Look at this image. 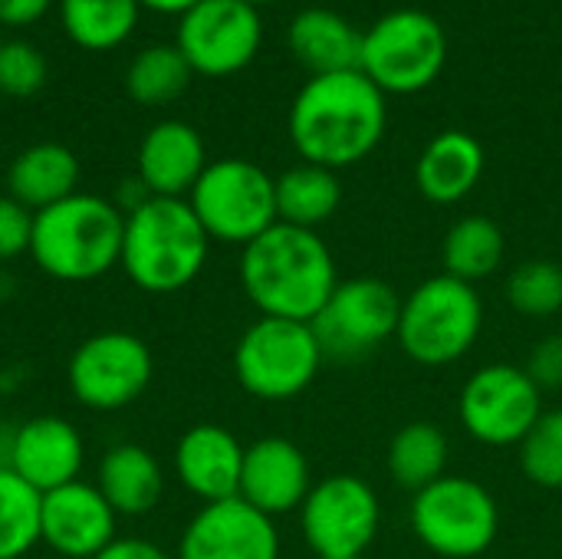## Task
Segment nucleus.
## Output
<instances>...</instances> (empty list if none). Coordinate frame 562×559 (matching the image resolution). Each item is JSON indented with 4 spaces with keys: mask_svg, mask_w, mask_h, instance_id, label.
<instances>
[{
    "mask_svg": "<svg viewBox=\"0 0 562 559\" xmlns=\"http://www.w3.org/2000/svg\"><path fill=\"white\" fill-rule=\"evenodd\" d=\"M385 122V92L362 69H352L310 76L290 105L286 128L303 161L339 171L379 148Z\"/></svg>",
    "mask_w": 562,
    "mask_h": 559,
    "instance_id": "1",
    "label": "nucleus"
},
{
    "mask_svg": "<svg viewBox=\"0 0 562 559\" xmlns=\"http://www.w3.org/2000/svg\"><path fill=\"white\" fill-rule=\"evenodd\" d=\"M240 287L260 316L313 323L339 287L336 257L316 231L277 221L244 247Z\"/></svg>",
    "mask_w": 562,
    "mask_h": 559,
    "instance_id": "2",
    "label": "nucleus"
},
{
    "mask_svg": "<svg viewBox=\"0 0 562 559\" xmlns=\"http://www.w3.org/2000/svg\"><path fill=\"white\" fill-rule=\"evenodd\" d=\"M125 214L99 194L76 191L33 214L30 257L63 283L105 277L122 260Z\"/></svg>",
    "mask_w": 562,
    "mask_h": 559,
    "instance_id": "3",
    "label": "nucleus"
},
{
    "mask_svg": "<svg viewBox=\"0 0 562 559\" xmlns=\"http://www.w3.org/2000/svg\"><path fill=\"white\" fill-rule=\"evenodd\" d=\"M207 254L211 237L188 198H148L125 214L119 267L145 293L184 290L204 270Z\"/></svg>",
    "mask_w": 562,
    "mask_h": 559,
    "instance_id": "4",
    "label": "nucleus"
},
{
    "mask_svg": "<svg viewBox=\"0 0 562 559\" xmlns=\"http://www.w3.org/2000/svg\"><path fill=\"white\" fill-rule=\"evenodd\" d=\"M484 329V300L474 283L438 273L422 280L398 313V346L418 366H451L464 359Z\"/></svg>",
    "mask_w": 562,
    "mask_h": 559,
    "instance_id": "5",
    "label": "nucleus"
},
{
    "mask_svg": "<svg viewBox=\"0 0 562 559\" xmlns=\"http://www.w3.org/2000/svg\"><path fill=\"white\" fill-rule=\"evenodd\" d=\"M412 530L435 557L477 559L501 534V507L481 481L445 474L412 497Z\"/></svg>",
    "mask_w": 562,
    "mask_h": 559,
    "instance_id": "6",
    "label": "nucleus"
},
{
    "mask_svg": "<svg viewBox=\"0 0 562 559\" xmlns=\"http://www.w3.org/2000/svg\"><path fill=\"white\" fill-rule=\"evenodd\" d=\"M323 349L310 323L260 316L234 346V376L260 402L303 395L323 369Z\"/></svg>",
    "mask_w": 562,
    "mask_h": 559,
    "instance_id": "7",
    "label": "nucleus"
},
{
    "mask_svg": "<svg viewBox=\"0 0 562 559\" xmlns=\"http://www.w3.org/2000/svg\"><path fill=\"white\" fill-rule=\"evenodd\" d=\"M188 204L211 241L247 247L277 224V178L247 158L207 161Z\"/></svg>",
    "mask_w": 562,
    "mask_h": 559,
    "instance_id": "8",
    "label": "nucleus"
},
{
    "mask_svg": "<svg viewBox=\"0 0 562 559\" xmlns=\"http://www.w3.org/2000/svg\"><path fill=\"white\" fill-rule=\"evenodd\" d=\"M448 59V36L425 10H392L362 33L359 69L389 96L428 89Z\"/></svg>",
    "mask_w": 562,
    "mask_h": 559,
    "instance_id": "9",
    "label": "nucleus"
},
{
    "mask_svg": "<svg viewBox=\"0 0 562 559\" xmlns=\"http://www.w3.org/2000/svg\"><path fill=\"white\" fill-rule=\"evenodd\" d=\"M402 297L379 277L339 280L326 306L313 316V336L329 362H359L398 333Z\"/></svg>",
    "mask_w": 562,
    "mask_h": 559,
    "instance_id": "10",
    "label": "nucleus"
},
{
    "mask_svg": "<svg viewBox=\"0 0 562 559\" xmlns=\"http://www.w3.org/2000/svg\"><path fill=\"white\" fill-rule=\"evenodd\" d=\"M382 524L379 494L356 474H329L300 507V530L316 559H362Z\"/></svg>",
    "mask_w": 562,
    "mask_h": 559,
    "instance_id": "11",
    "label": "nucleus"
},
{
    "mask_svg": "<svg viewBox=\"0 0 562 559\" xmlns=\"http://www.w3.org/2000/svg\"><path fill=\"white\" fill-rule=\"evenodd\" d=\"M458 415L464 432L487 448H510L543 415V389L510 362L481 366L461 389Z\"/></svg>",
    "mask_w": 562,
    "mask_h": 559,
    "instance_id": "12",
    "label": "nucleus"
},
{
    "mask_svg": "<svg viewBox=\"0 0 562 559\" xmlns=\"http://www.w3.org/2000/svg\"><path fill=\"white\" fill-rule=\"evenodd\" d=\"M155 376V359L145 339L109 329L76 346L66 366L69 392L92 412H119L142 399Z\"/></svg>",
    "mask_w": 562,
    "mask_h": 559,
    "instance_id": "13",
    "label": "nucleus"
},
{
    "mask_svg": "<svg viewBox=\"0 0 562 559\" xmlns=\"http://www.w3.org/2000/svg\"><path fill=\"white\" fill-rule=\"evenodd\" d=\"M263 43L257 7L240 0H201L178 16L175 46L194 76L224 79L254 63Z\"/></svg>",
    "mask_w": 562,
    "mask_h": 559,
    "instance_id": "14",
    "label": "nucleus"
},
{
    "mask_svg": "<svg viewBox=\"0 0 562 559\" xmlns=\"http://www.w3.org/2000/svg\"><path fill=\"white\" fill-rule=\"evenodd\" d=\"M175 559H280V530L240 497L204 504L184 527Z\"/></svg>",
    "mask_w": 562,
    "mask_h": 559,
    "instance_id": "15",
    "label": "nucleus"
},
{
    "mask_svg": "<svg viewBox=\"0 0 562 559\" xmlns=\"http://www.w3.org/2000/svg\"><path fill=\"white\" fill-rule=\"evenodd\" d=\"M119 514L102 491L86 481H72L43 494L40 504V544L59 559L99 557L115 540Z\"/></svg>",
    "mask_w": 562,
    "mask_h": 559,
    "instance_id": "16",
    "label": "nucleus"
},
{
    "mask_svg": "<svg viewBox=\"0 0 562 559\" xmlns=\"http://www.w3.org/2000/svg\"><path fill=\"white\" fill-rule=\"evenodd\" d=\"M313 491V471L300 445L280 435H267L244 448L237 497L267 517H283L303 507Z\"/></svg>",
    "mask_w": 562,
    "mask_h": 559,
    "instance_id": "17",
    "label": "nucleus"
},
{
    "mask_svg": "<svg viewBox=\"0 0 562 559\" xmlns=\"http://www.w3.org/2000/svg\"><path fill=\"white\" fill-rule=\"evenodd\" d=\"M86 445L76 425L59 415H36L13 428L7 468L20 474L33 491L49 494L79 481Z\"/></svg>",
    "mask_w": 562,
    "mask_h": 559,
    "instance_id": "18",
    "label": "nucleus"
},
{
    "mask_svg": "<svg viewBox=\"0 0 562 559\" xmlns=\"http://www.w3.org/2000/svg\"><path fill=\"white\" fill-rule=\"evenodd\" d=\"M240 468L244 445L221 425H194L175 445V474L204 504L237 497Z\"/></svg>",
    "mask_w": 562,
    "mask_h": 559,
    "instance_id": "19",
    "label": "nucleus"
},
{
    "mask_svg": "<svg viewBox=\"0 0 562 559\" xmlns=\"http://www.w3.org/2000/svg\"><path fill=\"white\" fill-rule=\"evenodd\" d=\"M135 165L151 198H188L207 168L204 138L188 122H158L145 132Z\"/></svg>",
    "mask_w": 562,
    "mask_h": 559,
    "instance_id": "20",
    "label": "nucleus"
},
{
    "mask_svg": "<svg viewBox=\"0 0 562 559\" xmlns=\"http://www.w3.org/2000/svg\"><path fill=\"white\" fill-rule=\"evenodd\" d=\"M484 145L471 132L448 128L435 135L415 165L418 191L435 204H458L464 201L477 181L484 178Z\"/></svg>",
    "mask_w": 562,
    "mask_h": 559,
    "instance_id": "21",
    "label": "nucleus"
},
{
    "mask_svg": "<svg viewBox=\"0 0 562 559\" xmlns=\"http://www.w3.org/2000/svg\"><path fill=\"white\" fill-rule=\"evenodd\" d=\"M286 43L310 76L352 72L362 63V33L342 13L326 7L300 10L286 30Z\"/></svg>",
    "mask_w": 562,
    "mask_h": 559,
    "instance_id": "22",
    "label": "nucleus"
},
{
    "mask_svg": "<svg viewBox=\"0 0 562 559\" xmlns=\"http://www.w3.org/2000/svg\"><path fill=\"white\" fill-rule=\"evenodd\" d=\"M95 488L119 517H145L161 501L165 474L148 448L125 441L102 455Z\"/></svg>",
    "mask_w": 562,
    "mask_h": 559,
    "instance_id": "23",
    "label": "nucleus"
},
{
    "mask_svg": "<svg viewBox=\"0 0 562 559\" xmlns=\"http://www.w3.org/2000/svg\"><path fill=\"white\" fill-rule=\"evenodd\" d=\"M79 158L59 142H36L23 148L7 168V194L26 211H43L79 188Z\"/></svg>",
    "mask_w": 562,
    "mask_h": 559,
    "instance_id": "24",
    "label": "nucleus"
},
{
    "mask_svg": "<svg viewBox=\"0 0 562 559\" xmlns=\"http://www.w3.org/2000/svg\"><path fill=\"white\" fill-rule=\"evenodd\" d=\"M56 13L69 43L89 53H109L138 30V0H56Z\"/></svg>",
    "mask_w": 562,
    "mask_h": 559,
    "instance_id": "25",
    "label": "nucleus"
},
{
    "mask_svg": "<svg viewBox=\"0 0 562 559\" xmlns=\"http://www.w3.org/2000/svg\"><path fill=\"white\" fill-rule=\"evenodd\" d=\"M342 201V185L336 171L323 165L300 161L277 178V221L316 231L326 224Z\"/></svg>",
    "mask_w": 562,
    "mask_h": 559,
    "instance_id": "26",
    "label": "nucleus"
},
{
    "mask_svg": "<svg viewBox=\"0 0 562 559\" xmlns=\"http://www.w3.org/2000/svg\"><path fill=\"white\" fill-rule=\"evenodd\" d=\"M504 257H507V237L501 224L484 214H468L454 221L441 244L445 273L464 283L494 277L504 267Z\"/></svg>",
    "mask_w": 562,
    "mask_h": 559,
    "instance_id": "27",
    "label": "nucleus"
},
{
    "mask_svg": "<svg viewBox=\"0 0 562 559\" xmlns=\"http://www.w3.org/2000/svg\"><path fill=\"white\" fill-rule=\"evenodd\" d=\"M448 435L431 422H412L389 441V478L402 491H425L448 474Z\"/></svg>",
    "mask_w": 562,
    "mask_h": 559,
    "instance_id": "28",
    "label": "nucleus"
},
{
    "mask_svg": "<svg viewBox=\"0 0 562 559\" xmlns=\"http://www.w3.org/2000/svg\"><path fill=\"white\" fill-rule=\"evenodd\" d=\"M191 76L194 72L175 43H151L132 56L125 89L138 105H168L188 89Z\"/></svg>",
    "mask_w": 562,
    "mask_h": 559,
    "instance_id": "29",
    "label": "nucleus"
},
{
    "mask_svg": "<svg viewBox=\"0 0 562 559\" xmlns=\"http://www.w3.org/2000/svg\"><path fill=\"white\" fill-rule=\"evenodd\" d=\"M40 491L0 468V559L26 557L40 544Z\"/></svg>",
    "mask_w": 562,
    "mask_h": 559,
    "instance_id": "30",
    "label": "nucleus"
},
{
    "mask_svg": "<svg viewBox=\"0 0 562 559\" xmlns=\"http://www.w3.org/2000/svg\"><path fill=\"white\" fill-rule=\"evenodd\" d=\"M507 303L527 320H547L562 310V264L557 260H524L507 277Z\"/></svg>",
    "mask_w": 562,
    "mask_h": 559,
    "instance_id": "31",
    "label": "nucleus"
},
{
    "mask_svg": "<svg viewBox=\"0 0 562 559\" xmlns=\"http://www.w3.org/2000/svg\"><path fill=\"white\" fill-rule=\"evenodd\" d=\"M520 448V471L530 484L562 491V409L543 412Z\"/></svg>",
    "mask_w": 562,
    "mask_h": 559,
    "instance_id": "32",
    "label": "nucleus"
},
{
    "mask_svg": "<svg viewBox=\"0 0 562 559\" xmlns=\"http://www.w3.org/2000/svg\"><path fill=\"white\" fill-rule=\"evenodd\" d=\"M49 63L46 56L26 40H3L0 43V92L10 99H30L46 86Z\"/></svg>",
    "mask_w": 562,
    "mask_h": 559,
    "instance_id": "33",
    "label": "nucleus"
},
{
    "mask_svg": "<svg viewBox=\"0 0 562 559\" xmlns=\"http://www.w3.org/2000/svg\"><path fill=\"white\" fill-rule=\"evenodd\" d=\"M30 234H33V211H26L10 194H0V264L30 254Z\"/></svg>",
    "mask_w": 562,
    "mask_h": 559,
    "instance_id": "34",
    "label": "nucleus"
},
{
    "mask_svg": "<svg viewBox=\"0 0 562 559\" xmlns=\"http://www.w3.org/2000/svg\"><path fill=\"white\" fill-rule=\"evenodd\" d=\"M527 376L540 385V389H560L562 385V333L543 336L530 359H527Z\"/></svg>",
    "mask_w": 562,
    "mask_h": 559,
    "instance_id": "35",
    "label": "nucleus"
},
{
    "mask_svg": "<svg viewBox=\"0 0 562 559\" xmlns=\"http://www.w3.org/2000/svg\"><path fill=\"white\" fill-rule=\"evenodd\" d=\"M53 7L56 0H0V26H33Z\"/></svg>",
    "mask_w": 562,
    "mask_h": 559,
    "instance_id": "36",
    "label": "nucleus"
},
{
    "mask_svg": "<svg viewBox=\"0 0 562 559\" xmlns=\"http://www.w3.org/2000/svg\"><path fill=\"white\" fill-rule=\"evenodd\" d=\"M92 559H175L168 557L161 547H155L151 540H142V537H115L99 557Z\"/></svg>",
    "mask_w": 562,
    "mask_h": 559,
    "instance_id": "37",
    "label": "nucleus"
},
{
    "mask_svg": "<svg viewBox=\"0 0 562 559\" xmlns=\"http://www.w3.org/2000/svg\"><path fill=\"white\" fill-rule=\"evenodd\" d=\"M138 3H142V10H155V13H165V16H181L184 10H191L201 0H138Z\"/></svg>",
    "mask_w": 562,
    "mask_h": 559,
    "instance_id": "38",
    "label": "nucleus"
},
{
    "mask_svg": "<svg viewBox=\"0 0 562 559\" xmlns=\"http://www.w3.org/2000/svg\"><path fill=\"white\" fill-rule=\"evenodd\" d=\"M240 3H250V7H263V3H273V0H240Z\"/></svg>",
    "mask_w": 562,
    "mask_h": 559,
    "instance_id": "39",
    "label": "nucleus"
},
{
    "mask_svg": "<svg viewBox=\"0 0 562 559\" xmlns=\"http://www.w3.org/2000/svg\"><path fill=\"white\" fill-rule=\"evenodd\" d=\"M49 559H59V557H49Z\"/></svg>",
    "mask_w": 562,
    "mask_h": 559,
    "instance_id": "40",
    "label": "nucleus"
},
{
    "mask_svg": "<svg viewBox=\"0 0 562 559\" xmlns=\"http://www.w3.org/2000/svg\"><path fill=\"white\" fill-rule=\"evenodd\" d=\"M0 43H3V40H0Z\"/></svg>",
    "mask_w": 562,
    "mask_h": 559,
    "instance_id": "41",
    "label": "nucleus"
}]
</instances>
